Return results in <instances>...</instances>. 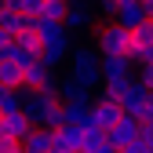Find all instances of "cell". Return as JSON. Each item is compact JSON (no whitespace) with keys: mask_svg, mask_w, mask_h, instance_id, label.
Segmentation results:
<instances>
[{"mask_svg":"<svg viewBox=\"0 0 153 153\" xmlns=\"http://www.w3.org/2000/svg\"><path fill=\"white\" fill-rule=\"evenodd\" d=\"M4 59H7V62H15L18 69H29V66L36 62V51H33V48H26V44H18V40H11V44H7V51H4Z\"/></svg>","mask_w":153,"mask_h":153,"instance_id":"e0dca14e","label":"cell"},{"mask_svg":"<svg viewBox=\"0 0 153 153\" xmlns=\"http://www.w3.org/2000/svg\"><path fill=\"white\" fill-rule=\"evenodd\" d=\"M149 102H153V91H149Z\"/></svg>","mask_w":153,"mask_h":153,"instance_id":"83f0119b","label":"cell"},{"mask_svg":"<svg viewBox=\"0 0 153 153\" xmlns=\"http://www.w3.org/2000/svg\"><path fill=\"white\" fill-rule=\"evenodd\" d=\"M11 113H22V91L0 88V117H11Z\"/></svg>","mask_w":153,"mask_h":153,"instance_id":"d6986e66","label":"cell"},{"mask_svg":"<svg viewBox=\"0 0 153 153\" xmlns=\"http://www.w3.org/2000/svg\"><path fill=\"white\" fill-rule=\"evenodd\" d=\"M139 135H142V120H135V117H120L117 124L106 131V142L120 153V149H128L131 142H139Z\"/></svg>","mask_w":153,"mask_h":153,"instance_id":"8992f818","label":"cell"},{"mask_svg":"<svg viewBox=\"0 0 153 153\" xmlns=\"http://www.w3.org/2000/svg\"><path fill=\"white\" fill-rule=\"evenodd\" d=\"M0 15H4V7H0Z\"/></svg>","mask_w":153,"mask_h":153,"instance_id":"f546056e","label":"cell"},{"mask_svg":"<svg viewBox=\"0 0 153 153\" xmlns=\"http://www.w3.org/2000/svg\"><path fill=\"white\" fill-rule=\"evenodd\" d=\"M44 18H51V22H62V15H66V4L62 0H44Z\"/></svg>","mask_w":153,"mask_h":153,"instance_id":"44dd1931","label":"cell"},{"mask_svg":"<svg viewBox=\"0 0 153 153\" xmlns=\"http://www.w3.org/2000/svg\"><path fill=\"white\" fill-rule=\"evenodd\" d=\"M22 80H26V69H18L15 62L0 59V88H7V91H22Z\"/></svg>","mask_w":153,"mask_h":153,"instance_id":"2e32d148","label":"cell"},{"mask_svg":"<svg viewBox=\"0 0 153 153\" xmlns=\"http://www.w3.org/2000/svg\"><path fill=\"white\" fill-rule=\"evenodd\" d=\"M66 80L80 84V88H84V91H91V95H99V88H102V73H99V55H95V48H91L88 40L73 44L69 59H66Z\"/></svg>","mask_w":153,"mask_h":153,"instance_id":"6da1fadb","label":"cell"},{"mask_svg":"<svg viewBox=\"0 0 153 153\" xmlns=\"http://www.w3.org/2000/svg\"><path fill=\"white\" fill-rule=\"evenodd\" d=\"M88 44L95 48V55H99V59H128L131 33L120 29L117 22H106V26H99V29L91 33V40H88Z\"/></svg>","mask_w":153,"mask_h":153,"instance_id":"3957f363","label":"cell"},{"mask_svg":"<svg viewBox=\"0 0 153 153\" xmlns=\"http://www.w3.org/2000/svg\"><path fill=\"white\" fill-rule=\"evenodd\" d=\"M99 73H102V84L135 80V66H131L128 59H99Z\"/></svg>","mask_w":153,"mask_h":153,"instance_id":"8fae6325","label":"cell"},{"mask_svg":"<svg viewBox=\"0 0 153 153\" xmlns=\"http://www.w3.org/2000/svg\"><path fill=\"white\" fill-rule=\"evenodd\" d=\"M135 80H139L142 88L153 91V66H139V69H135Z\"/></svg>","mask_w":153,"mask_h":153,"instance_id":"7402d4cb","label":"cell"},{"mask_svg":"<svg viewBox=\"0 0 153 153\" xmlns=\"http://www.w3.org/2000/svg\"><path fill=\"white\" fill-rule=\"evenodd\" d=\"M120 153H149V149H146L142 142H131V146H128V149H120Z\"/></svg>","mask_w":153,"mask_h":153,"instance_id":"484cf974","label":"cell"},{"mask_svg":"<svg viewBox=\"0 0 153 153\" xmlns=\"http://www.w3.org/2000/svg\"><path fill=\"white\" fill-rule=\"evenodd\" d=\"M88 120V109L84 106H62V124L66 128H80Z\"/></svg>","mask_w":153,"mask_h":153,"instance_id":"ffe728a7","label":"cell"},{"mask_svg":"<svg viewBox=\"0 0 153 153\" xmlns=\"http://www.w3.org/2000/svg\"><path fill=\"white\" fill-rule=\"evenodd\" d=\"M22 117L33 128H62V102L55 91H22Z\"/></svg>","mask_w":153,"mask_h":153,"instance_id":"7a4b0ae2","label":"cell"},{"mask_svg":"<svg viewBox=\"0 0 153 153\" xmlns=\"http://www.w3.org/2000/svg\"><path fill=\"white\" fill-rule=\"evenodd\" d=\"M51 149L55 153H80V128H55L51 131Z\"/></svg>","mask_w":153,"mask_h":153,"instance_id":"4fadbf2b","label":"cell"},{"mask_svg":"<svg viewBox=\"0 0 153 153\" xmlns=\"http://www.w3.org/2000/svg\"><path fill=\"white\" fill-rule=\"evenodd\" d=\"M62 4H66V7H91L95 0H62Z\"/></svg>","mask_w":153,"mask_h":153,"instance_id":"d4e9b609","label":"cell"},{"mask_svg":"<svg viewBox=\"0 0 153 153\" xmlns=\"http://www.w3.org/2000/svg\"><path fill=\"white\" fill-rule=\"evenodd\" d=\"M0 153H22V146H18V142H11L7 135H0Z\"/></svg>","mask_w":153,"mask_h":153,"instance_id":"603a6c76","label":"cell"},{"mask_svg":"<svg viewBox=\"0 0 153 153\" xmlns=\"http://www.w3.org/2000/svg\"><path fill=\"white\" fill-rule=\"evenodd\" d=\"M113 22H117L120 29H128V33H135L139 26L149 22V11L139 4V0H120V4H117V15H113Z\"/></svg>","mask_w":153,"mask_h":153,"instance_id":"ba28073f","label":"cell"},{"mask_svg":"<svg viewBox=\"0 0 153 153\" xmlns=\"http://www.w3.org/2000/svg\"><path fill=\"white\" fill-rule=\"evenodd\" d=\"M95 26H99V18H95V11H91V7H66V15H62V29H66L69 40H73V36L91 33Z\"/></svg>","mask_w":153,"mask_h":153,"instance_id":"52a82bcc","label":"cell"},{"mask_svg":"<svg viewBox=\"0 0 153 153\" xmlns=\"http://www.w3.org/2000/svg\"><path fill=\"white\" fill-rule=\"evenodd\" d=\"M0 29H4L11 40H15L18 33H26V29H29V18H26V15H18V11H4V15H0Z\"/></svg>","mask_w":153,"mask_h":153,"instance_id":"ac0fdd59","label":"cell"},{"mask_svg":"<svg viewBox=\"0 0 153 153\" xmlns=\"http://www.w3.org/2000/svg\"><path fill=\"white\" fill-rule=\"evenodd\" d=\"M0 59H4V51H0Z\"/></svg>","mask_w":153,"mask_h":153,"instance_id":"f1b7e54d","label":"cell"},{"mask_svg":"<svg viewBox=\"0 0 153 153\" xmlns=\"http://www.w3.org/2000/svg\"><path fill=\"white\" fill-rule=\"evenodd\" d=\"M149 22H153V15H149Z\"/></svg>","mask_w":153,"mask_h":153,"instance_id":"4dcf8cb0","label":"cell"},{"mask_svg":"<svg viewBox=\"0 0 153 153\" xmlns=\"http://www.w3.org/2000/svg\"><path fill=\"white\" fill-rule=\"evenodd\" d=\"M59 69H51L48 62L36 59L29 69H26V80H22V91H59Z\"/></svg>","mask_w":153,"mask_h":153,"instance_id":"5b68a950","label":"cell"},{"mask_svg":"<svg viewBox=\"0 0 153 153\" xmlns=\"http://www.w3.org/2000/svg\"><path fill=\"white\" fill-rule=\"evenodd\" d=\"M55 95H59V102H62V106H84V109H91V102H95V95H91V91H84L80 84L66 80V76L59 80V91H55Z\"/></svg>","mask_w":153,"mask_h":153,"instance_id":"7c38bea8","label":"cell"},{"mask_svg":"<svg viewBox=\"0 0 153 153\" xmlns=\"http://www.w3.org/2000/svg\"><path fill=\"white\" fill-rule=\"evenodd\" d=\"M33 131V124L22 117V113H11V117H0V135H7L11 142H18L22 146L26 142V135Z\"/></svg>","mask_w":153,"mask_h":153,"instance_id":"5bb4252c","label":"cell"},{"mask_svg":"<svg viewBox=\"0 0 153 153\" xmlns=\"http://www.w3.org/2000/svg\"><path fill=\"white\" fill-rule=\"evenodd\" d=\"M7 44H11V36H7L4 29H0V51H7Z\"/></svg>","mask_w":153,"mask_h":153,"instance_id":"4316f807","label":"cell"},{"mask_svg":"<svg viewBox=\"0 0 153 153\" xmlns=\"http://www.w3.org/2000/svg\"><path fill=\"white\" fill-rule=\"evenodd\" d=\"M142 128H153V102H149L146 113H142Z\"/></svg>","mask_w":153,"mask_h":153,"instance_id":"cb8c5ba5","label":"cell"},{"mask_svg":"<svg viewBox=\"0 0 153 153\" xmlns=\"http://www.w3.org/2000/svg\"><path fill=\"white\" fill-rule=\"evenodd\" d=\"M69 51H73V40L66 36V29H59V33H51V36H40V51H36V59L48 62L51 69H59V66H66Z\"/></svg>","mask_w":153,"mask_h":153,"instance_id":"277c9868","label":"cell"},{"mask_svg":"<svg viewBox=\"0 0 153 153\" xmlns=\"http://www.w3.org/2000/svg\"><path fill=\"white\" fill-rule=\"evenodd\" d=\"M22 153H55L51 149V131L48 128H33L26 142H22Z\"/></svg>","mask_w":153,"mask_h":153,"instance_id":"9a60e30c","label":"cell"},{"mask_svg":"<svg viewBox=\"0 0 153 153\" xmlns=\"http://www.w3.org/2000/svg\"><path fill=\"white\" fill-rule=\"evenodd\" d=\"M146 106H149V88H142L139 80H131V88L124 91V99H120V113H124V117H135V120H142Z\"/></svg>","mask_w":153,"mask_h":153,"instance_id":"9c48e42d","label":"cell"},{"mask_svg":"<svg viewBox=\"0 0 153 153\" xmlns=\"http://www.w3.org/2000/svg\"><path fill=\"white\" fill-rule=\"evenodd\" d=\"M88 113H91V120L99 124L102 131H109L113 124L124 117V113H120V106H117V102H109V99H102V95H95V102H91V109H88Z\"/></svg>","mask_w":153,"mask_h":153,"instance_id":"30bf717a","label":"cell"}]
</instances>
